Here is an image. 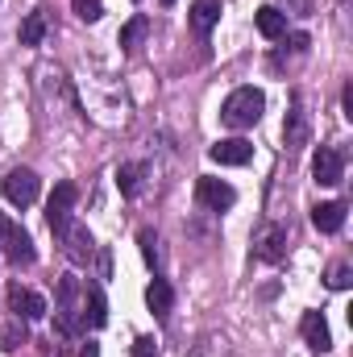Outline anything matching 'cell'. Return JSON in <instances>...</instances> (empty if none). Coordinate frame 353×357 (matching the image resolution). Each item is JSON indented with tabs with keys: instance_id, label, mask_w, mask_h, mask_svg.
I'll return each instance as SVG.
<instances>
[{
	"instance_id": "cell-1",
	"label": "cell",
	"mask_w": 353,
	"mask_h": 357,
	"mask_svg": "<svg viewBox=\"0 0 353 357\" xmlns=\"http://www.w3.org/2000/svg\"><path fill=\"white\" fill-rule=\"evenodd\" d=\"M266 112V96L258 88H237L225 96V104H220V121L229 125V129H254L258 121H262Z\"/></svg>"
},
{
	"instance_id": "cell-2",
	"label": "cell",
	"mask_w": 353,
	"mask_h": 357,
	"mask_svg": "<svg viewBox=\"0 0 353 357\" xmlns=\"http://www.w3.org/2000/svg\"><path fill=\"white\" fill-rule=\"evenodd\" d=\"M38 191H42V178L33 175L29 167H13V171L4 175V199L17 204V208H29V204L38 199Z\"/></svg>"
},
{
	"instance_id": "cell-3",
	"label": "cell",
	"mask_w": 353,
	"mask_h": 357,
	"mask_svg": "<svg viewBox=\"0 0 353 357\" xmlns=\"http://www.w3.org/2000/svg\"><path fill=\"white\" fill-rule=\"evenodd\" d=\"M75 199H80V187H75V183H59V187H54V195H50V204H46V225H50V233H63V229L71 225Z\"/></svg>"
},
{
	"instance_id": "cell-4",
	"label": "cell",
	"mask_w": 353,
	"mask_h": 357,
	"mask_svg": "<svg viewBox=\"0 0 353 357\" xmlns=\"http://www.w3.org/2000/svg\"><path fill=\"white\" fill-rule=\"evenodd\" d=\"M59 241H63V254H67L71 266H88L91 254H96V241H91L88 225H75V220H71V225L59 233Z\"/></svg>"
},
{
	"instance_id": "cell-5",
	"label": "cell",
	"mask_w": 353,
	"mask_h": 357,
	"mask_svg": "<svg viewBox=\"0 0 353 357\" xmlns=\"http://www.w3.org/2000/svg\"><path fill=\"white\" fill-rule=\"evenodd\" d=\"M312 178H316L320 187H337V183L345 178V150H337V146H320L316 158H312Z\"/></svg>"
},
{
	"instance_id": "cell-6",
	"label": "cell",
	"mask_w": 353,
	"mask_h": 357,
	"mask_svg": "<svg viewBox=\"0 0 353 357\" xmlns=\"http://www.w3.org/2000/svg\"><path fill=\"white\" fill-rule=\"evenodd\" d=\"M195 199L204 204V208H212V212H225V208H233L237 204V191L225 183V178H200L195 183Z\"/></svg>"
},
{
	"instance_id": "cell-7",
	"label": "cell",
	"mask_w": 353,
	"mask_h": 357,
	"mask_svg": "<svg viewBox=\"0 0 353 357\" xmlns=\"http://www.w3.org/2000/svg\"><path fill=\"white\" fill-rule=\"evenodd\" d=\"M254 254L262 262H283V254H287V225H278V220L262 225V233L254 237Z\"/></svg>"
},
{
	"instance_id": "cell-8",
	"label": "cell",
	"mask_w": 353,
	"mask_h": 357,
	"mask_svg": "<svg viewBox=\"0 0 353 357\" xmlns=\"http://www.w3.org/2000/svg\"><path fill=\"white\" fill-rule=\"evenodd\" d=\"M8 312L21 316L25 324H29V320H42V316H46V299H42L38 291H29V287H17V282H13V287H8Z\"/></svg>"
},
{
	"instance_id": "cell-9",
	"label": "cell",
	"mask_w": 353,
	"mask_h": 357,
	"mask_svg": "<svg viewBox=\"0 0 353 357\" xmlns=\"http://www.w3.org/2000/svg\"><path fill=\"white\" fill-rule=\"evenodd\" d=\"M208 158L220 162V167H246V162L254 158V146H250L246 137H229V142H216V146L208 150Z\"/></svg>"
},
{
	"instance_id": "cell-10",
	"label": "cell",
	"mask_w": 353,
	"mask_h": 357,
	"mask_svg": "<svg viewBox=\"0 0 353 357\" xmlns=\"http://www.w3.org/2000/svg\"><path fill=\"white\" fill-rule=\"evenodd\" d=\"M108 324V299L100 282H84V328H104Z\"/></svg>"
},
{
	"instance_id": "cell-11",
	"label": "cell",
	"mask_w": 353,
	"mask_h": 357,
	"mask_svg": "<svg viewBox=\"0 0 353 357\" xmlns=\"http://www.w3.org/2000/svg\"><path fill=\"white\" fill-rule=\"evenodd\" d=\"M0 245H4V258H8L13 266H33V258H38V250H33V237H29L25 229H17V225H13V233H8Z\"/></svg>"
},
{
	"instance_id": "cell-12",
	"label": "cell",
	"mask_w": 353,
	"mask_h": 357,
	"mask_svg": "<svg viewBox=\"0 0 353 357\" xmlns=\"http://www.w3.org/2000/svg\"><path fill=\"white\" fill-rule=\"evenodd\" d=\"M299 333H303L308 349H316V354H329V349H333V333H329V324H324V316H320V312H303Z\"/></svg>"
},
{
	"instance_id": "cell-13",
	"label": "cell",
	"mask_w": 353,
	"mask_h": 357,
	"mask_svg": "<svg viewBox=\"0 0 353 357\" xmlns=\"http://www.w3.org/2000/svg\"><path fill=\"white\" fill-rule=\"evenodd\" d=\"M283 137L291 150H299L308 142V112H303V96L291 100V112H287V125H283Z\"/></svg>"
},
{
	"instance_id": "cell-14",
	"label": "cell",
	"mask_w": 353,
	"mask_h": 357,
	"mask_svg": "<svg viewBox=\"0 0 353 357\" xmlns=\"http://www.w3.org/2000/svg\"><path fill=\"white\" fill-rule=\"evenodd\" d=\"M312 225H316L320 233H341V225H345V204H341V199L316 204V208H312Z\"/></svg>"
},
{
	"instance_id": "cell-15",
	"label": "cell",
	"mask_w": 353,
	"mask_h": 357,
	"mask_svg": "<svg viewBox=\"0 0 353 357\" xmlns=\"http://www.w3.org/2000/svg\"><path fill=\"white\" fill-rule=\"evenodd\" d=\"M254 25H258V33L270 38V42L287 38V13H283V8H274V4H266V8L254 13Z\"/></svg>"
},
{
	"instance_id": "cell-16",
	"label": "cell",
	"mask_w": 353,
	"mask_h": 357,
	"mask_svg": "<svg viewBox=\"0 0 353 357\" xmlns=\"http://www.w3.org/2000/svg\"><path fill=\"white\" fill-rule=\"evenodd\" d=\"M146 303H150V312H154L158 320H167L171 307H175V291H171V282H167V278H154V282L146 287Z\"/></svg>"
},
{
	"instance_id": "cell-17",
	"label": "cell",
	"mask_w": 353,
	"mask_h": 357,
	"mask_svg": "<svg viewBox=\"0 0 353 357\" xmlns=\"http://www.w3.org/2000/svg\"><path fill=\"white\" fill-rule=\"evenodd\" d=\"M216 21H220V0H195L191 4V29L200 38H208L216 29Z\"/></svg>"
},
{
	"instance_id": "cell-18",
	"label": "cell",
	"mask_w": 353,
	"mask_h": 357,
	"mask_svg": "<svg viewBox=\"0 0 353 357\" xmlns=\"http://www.w3.org/2000/svg\"><path fill=\"white\" fill-rule=\"evenodd\" d=\"M25 341H29L25 320H21V316H13V312H4V316H0V349H4V354H13V349H21Z\"/></svg>"
},
{
	"instance_id": "cell-19",
	"label": "cell",
	"mask_w": 353,
	"mask_h": 357,
	"mask_svg": "<svg viewBox=\"0 0 353 357\" xmlns=\"http://www.w3.org/2000/svg\"><path fill=\"white\" fill-rule=\"evenodd\" d=\"M146 175H150V162H121V167H117V187H121V195H137Z\"/></svg>"
},
{
	"instance_id": "cell-20",
	"label": "cell",
	"mask_w": 353,
	"mask_h": 357,
	"mask_svg": "<svg viewBox=\"0 0 353 357\" xmlns=\"http://www.w3.org/2000/svg\"><path fill=\"white\" fill-rule=\"evenodd\" d=\"M46 29H50L46 8H33V13L21 21V46H42V42H46Z\"/></svg>"
},
{
	"instance_id": "cell-21",
	"label": "cell",
	"mask_w": 353,
	"mask_h": 357,
	"mask_svg": "<svg viewBox=\"0 0 353 357\" xmlns=\"http://www.w3.org/2000/svg\"><path fill=\"white\" fill-rule=\"evenodd\" d=\"M80 295H84V282H80L75 274H63V278H59V312H71V316H80V312H75ZM80 320H84V316H80Z\"/></svg>"
},
{
	"instance_id": "cell-22",
	"label": "cell",
	"mask_w": 353,
	"mask_h": 357,
	"mask_svg": "<svg viewBox=\"0 0 353 357\" xmlns=\"http://www.w3.org/2000/svg\"><path fill=\"white\" fill-rule=\"evenodd\" d=\"M146 33H150V17H142V13H137V17L121 29V38H117V42H121V50H137V42H142Z\"/></svg>"
},
{
	"instance_id": "cell-23",
	"label": "cell",
	"mask_w": 353,
	"mask_h": 357,
	"mask_svg": "<svg viewBox=\"0 0 353 357\" xmlns=\"http://www.w3.org/2000/svg\"><path fill=\"white\" fill-rule=\"evenodd\" d=\"M137 245H142V258H146L150 266H154V270L163 266V241H158V233H154V229H142V233H137Z\"/></svg>"
},
{
	"instance_id": "cell-24",
	"label": "cell",
	"mask_w": 353,
	"mask_h": 357,
	"mask_svg": "<svg viewBox=\"0 0 353 357\" xmlns=\"http://www.w3.org/2000/svg\"><path fill=\"white\" fill-rule=\"evenodd\" d=\"M71 4H75V17L80 21H100L104 17V4L100 0H71Z\"/></svg>"
},
{
	"instance_id": "cell-25",
	"label": "cell",
	"mask_w": 353,
	"mask_h": 357,
	"mask_svg": "<svg viewBox=\"0 0 353 357\" xmlns=\"http://www.w3.org/2000/svg\"><path fill=\"white\" fill-rule=\"evenodd\" d=\"M324 282H329L333 291H345V287H350V282H353V270L345 266V262H337V266L329 270V278H324Z\"/></svg>"
},
{
	"instance_id": "cell-26",
	"label": "cell",
	"mask_w": 353,
	"mask_h": 357,
	"mask_svg": "<svg viewBox=\"0 0 353 357\" xmlns=\"http://www.w3.org/2000/svg\"><path fill=\"white\" fill-rule=\"evenodd\" d=\"M133 357H158V341L154 337H137L133 341Z\"/></svg>"
},
{
	"instance_id": "cell-27",
	"label": "cell",
	"mask_w": 353,
	"mask_h": 357,
	"mask_svg": "<svg viewBox=\"0 0 353 357\" xmlns=\"http://www.w3.org/2000/svg\"><path fill=\"white\" fill-rule=\"evenodd\" d=\"M308 46H312L308 33H291V50H295V54H308Z\"/></svg>"
},
{
	"instance_id": "cell-28",
	"label": "cell",
	"mask_w": 353,
	"mask_h": 357,
	"mask_svg": "<svg viewBox=\"0 0 353 357\" xmlns=\"http://www.w3.org/2000/svg\"><path fill=\"white\" fill-rule=\"evenodd\" d=\"M341 108H345V116L353 121V84H345V91H341Z\"/></svg>"
},
{
	"instance_id": "cell-29",
	"label": "cell",
	"mask_w": 353,
	"mask_h": 357,
	"mask_svg": "<svg viewBox=\"0 0 353 357\" xmlns=\"http://www.w3.org/2000/svg\"><path fill=\"white\" fill-rule=\"evenodd\" d=\"M291 13H295V17H308V13H312V0H291Z\"/></svg>"
},
{
	"instance_id": "cell-30",
	"label": "cell",
	"mask_w": 353,
	"mask_h": 357,
	"mask_svg": "<svg viewBox=\"0 0 353 357\" xmlns=\"http://www.w3.org/2000/svg\"><path fill=\"white\" fill-rule=\"evenodd\" d=\"M8 233H13V220H8V216H4V212H0V241H4V237H8Z\"/></svg>"
},
{
	"instance_id": "cell-31",
	"label": "cell",
	"mask_w": 353,
	"mask_h": 357,
	"mask_svg": "<svg viewBox=\"0 0 353 357\" xmlns=\"http://www.w3.org/2000/svg\"><path fill=\"white\" fill-rule=\"evenodd\" d=\"M80 357H100V345H96V341H88V345L80 349Z\"/></svg>"
},
{
	"instance_id": "cell-32",
	"label": "cell",
	"mask_w": 353,
	"mask_h": 357,
	"mask_svg": "<svg viewBox=\"0 0 353 357\" xmlns=\"http://www.w3.org/2000/svg\"><path fill=\"white\" fill-rule=\"evenodd\" d=\"M158 4H167V8H171V4H175V0H158Z\"/></svg>"
}]
</instances>
